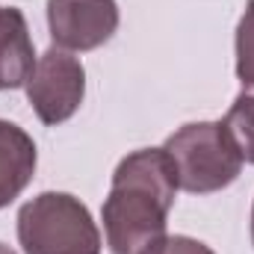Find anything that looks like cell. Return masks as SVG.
Returning a JSON list of instances; mask_svg holds the SVG:
<instances>
[{"label": "cell", "instance_id": "cell-1", "mask_svg": "<svg viewBox=\"0 0 254 254\" xmlns=\"http://www.w3.org/2000/svg\"><path fill=\"white\" fill-rule=\"evenodd\" d=\"M175 195V166L163 148H139L127 154L113 172L110 195L101 207L110 254H142L151 243L166 237Z\"/></svg>", "mask_w": 254, "mask_h": 254}, {"label": "cell", "instance_id": "cell-2", "mask_svg": "<svg viewBox=\"0 0 254 254\" xmlns=\"http://www.w3.org/2000/svg\"><path fill=\"white\" fill-rule=\"evenodd\" d=\"M163 151L175 166L178 190L190 195L222 192L243 172V157L222 122H190L178 127Z\"/></svg>", "mask_w": 254, "mask_h": 254}, {"label": "cell", "instance_id": "cell-3", "mask_svg": "<svg viewBox=\"0 0 254 254\" xmlns=\"http://www.w3.org/2000/svg\"><path fill=\"white\" fill-rule=\"evenodd\" d=\"M24 254H101V231L89 207L68 192H42L18 210Z\"/></svg>", "mask_w": 254, "mask_h": 254}, {"label": "cell", "instance_id": "cell-4", "mask_svg": "<svg viewBox=\"0 0 254 254\" xmlns=\"http://www.w3.org/2000/svg\"><path fill=\"white\" fill-rule=\"evenodd\" d=\"M24 92L39 122L57 127L68 122L86 98V68L63 48H48L33 65Z\"/></svg>", "mask_w": 254, "mask_h": 254}, {"label": "cell", "instance_id": "cell-5", "mask_svg": "<svg viewBox=\"0 0 254 254\" xmlns=\"http://www.w3.org/2000/svg\"><path fill=\"white\" fill-rule=\"evenodd\" d=\"M48 30L54 48L95 51L119 30L116 0H48Z\"/></svg>", "mask_w": 254, "mask_h": 254}, {"label": "cell", "instance_id": "cell-6", "mask_svg": "<svg viewBox=\"0 0 254 254\" xmlns=\"http://www.w3.org/2000/svg\"><path fill=\"white\" fill-rule=\"evenodd\" d=\"M39 166L33 136L15 122L0 119V210L30 187Z\"/></svg>", "mask_w": 254, "mask_h": 254}, {"label": "cell", "instance_id": "cell-7", "mask_svg": "<svg viewBox=\"0 0 254 254\" xmlns=\"http://www.w3.org/2000/svg\"><path fill=\"white\" fill-rule=\"evenodd\" d=\"M36 51L21 9L0 6V92L21 89L33 74Z\"/></svg>", "mask_w": 254, "mask_h": 254}, {"label": "cell", "instance_id": "cell-8", "mask_svg": "<svg viewBox=\"0 0 254 254\" xmlns=\"http://www.w3.org/2000/svg\"><path fill=\"white\" fill-rule=\"evenodd\" d=\"M222 125L228 130V136L234 139L243 163L254 166V92H243V95L234 98Z\"/></svg>", "mask_w": 254, "mask_h": 254}, {"label": "cell", "instance_id": "cell-9", "mask_svg": "<svg viewBox=\"0 0 254 254\" xmlns=\"http://www.w3.org/2000/svg\"><path fill=\"white\" fill-rule=\"evenodd\" d=\"M237 80L243 83V92H254V0L246 3L240 24H237Z\"/></svg>", "mask_w": 254, "mask_h": 254}, {"label": "cell", "instance_id": "cell-10", "mask_svg": "<svg viewBox=\"0 0 254 254\" xmlns=\"http://www.w3.org/2000/svg\"><path fill=\"white\" fill-rule=\"evenodd\" d=\"M142 254H216L207 243L195 240V237H184V234H175V237H160L157 243H151Z\"/></svg>", "mask_w": 254, "mask_h": 254}, {"label": "cell", "instance_id": "cell-11", "mask_svg": "<svg viewBox=\"0 0 254 254\" xmlns=\"http://www.w3.org/2000/svg\"><path fill=\"white\" fill-rule=\"evenodd\" d=\"M0 254H18V252H15V249H9V246H3V243H0Z\"/></svg>", "mask_w": 254, "mask_h": 254}, {"label": "cell", "instance_id": "cell-12", "mask_svg": "<svg viewBox=\"0 0 254 254\" xmlns=\"http://www.w3.org/2000/svg\"><path fill=\"white\" fill-rule=\"evenodd\" d=\"M252 246H254V204H252Z\"/></svg>", "mask_w": 254, "mask_h": 254}]
</instances>
